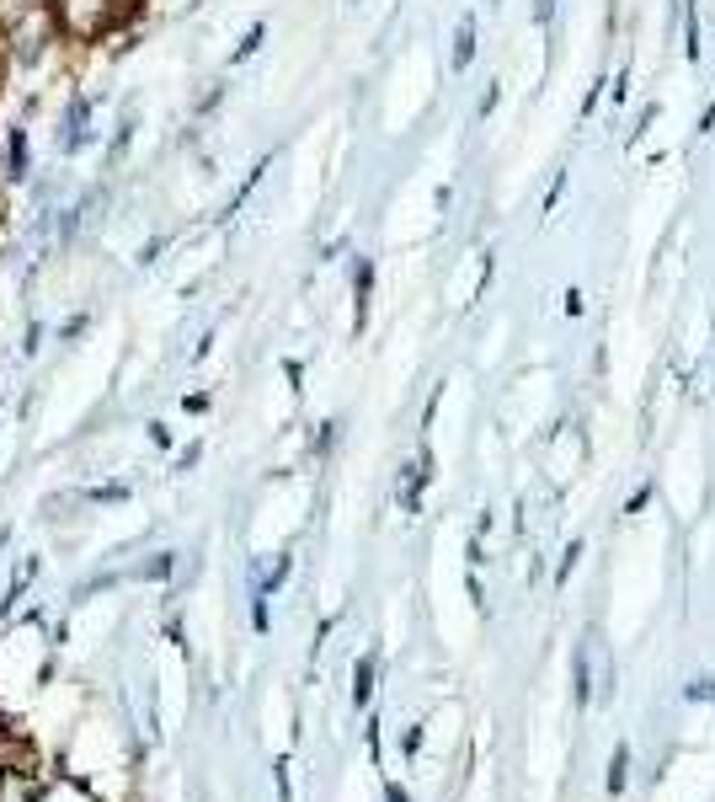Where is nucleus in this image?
I'll return each mask as SVG.
<instances>
[{"instance_id": "obj_2", "label": "nucleus", "mask_w": 715, "mask_h": 802, "mask_svg": "<svg viewBox=\"0 0 715 802\" xmlns=\"http://www.w3.org/2000/svg\"><path fill=\"white\" fill-rule=\"evenodd\" d=\"M91 96H70L64 107V134H60V155H75L81 145H91Z\"/></svg>"}, {"instance_id": "obj_1", "label": "nucleus", "mask_w": 715, "mask_h": 802, "mask_svg": "<svg viewBox=\"0 0 715 802\" xmlns=\"http://www.w3.org/2000/svg\"><path fill=\"white\" fill-rule=\"evenodd\" d=\"M134 11L139 0H43L54 38H70V43H102L107 32L128 28Z\"/></svg>"}, {"instance_id": "obj_3", "label": "nucleus", "mask_w": 715, "mask_h": 802, "mask_svg": "<svg viewBox=\"0 0 715 802\" xmlns=\"http://www.w3.org/2000/svg\"><path fill=\"white\" fill-rule=\"evenodd\" d=\"M6 177H11V183L28 177V128H11V134H6Z\"/></svg>"}, {"instance_id": "obj_8", "label": "nucleus", "mask_w": 715, "mask_h": 802, "mask_svg": "<svg viewBox=\"0 0 715 802\" xmlns=\"http://www.w3.org/2000/svg\"><path fill=\"white\" fill-rule=\"evenodd\" d=\"M369 679H374V658H363V664H357V685H353L357 701H369Z\"/></svg>"}, {"instance_id": "obj_4", "label": "nucleus", "mask_w": 715, "mask_h": 802, "mask_svg": "<svg viewBox=\"0 0 715 802\" xmlns=\"http://www.w3.org/2000/svg\"><path fill=\"white\" fill-rule=\"evenodd\" d=\"M17 760H28V743H22L11 728H6V722H0V771H6V765H17Z\"/></svg>"}, {"instance_id": "obj_6", "label": "nucleus", "mask_w": 715, "mask_h": 802, "mask_svg": "<svg viewBox=\"0 0 715 802\" xmlns=\"http://www.w3.org/2000/svg\"><path fill=\"white\" fill-rule=\"evenodd\" d=\"M262 32H268V28L257 22V28H251V32H246V38H240V49H236V64H240V60H251V54H257V43H262Z\"/></svg>"}, {"instance_id": "obj_10", "label": "nucleus", "mask_w": 715, "mask_h": 802, "mask_svg": "<svg viewBox=\"0 0 715 802\" xmlns=\"http://www.w3.org/2000/svg\"><path fill=\"white\" fill-rule=\"evenodd\" d=\"M91 503H118V497H128V487H118V482H113V487H91Z\"/></svg>"}, {"instance_id": "obj_11", "label": "nucleus", "mask_w": 715, "mask_h": 802, "mask_svg": "<svg viewBox=\"0 0 715 802\" xmlns=\"http://www.w3.org/2000/svg\"><path fill=\"white\" fill-rule=\"evenodd\" d=\"M688 696H694V701H700V696H705V701H715V679H694V685H688Z\"/></svg>"}, {"instance_id": "obj_7", "label": "nucleus", "mask_w": 715, "mask_h": 802, "mask_svg": "<svg viewBox=\"0 0 715 802\" xmlns=\"http://www.w3.org/2000/svg\"><path fill=\"white\" fill-rule=\"evenodd\" d=\"M363 310H369V263H357V327H363Z\"/></svg>"}, {"instance_id": "obj_13", "label": "nucleus", "mask_w": 715, "mask_h": 802, "mask_svg": "<svg viewBox=\"0 0 715 802\" xmlns=\"http://www.w3.org/2000/svg\"><path fill=\"white\" fill-rule=\"evenodd\" d=\"M0 552H6V529H0Z\"/></svg>"}, {"instance_id": "obj_12", "label": "nucleus", "mask_w": 715, "mask_h": 802, "mask_svg": "<svg viewBox=\"0 0 715 802\" xmlns=\"http://www.w3.org/2000/svg\"><path fill=\"white\" fill-rule=\"evenodd\" d=\"M550 6H556V0H539V22H550Z\"/></svg>"}, {"instance_id": "obj_14", "label": "nucleus", "mask_w": 715, "mask_h": 802, "mask_svg": "<svg viewBox=\"0 0 715 802\" xmlns=\"http://www.w3.org/2000/svg\"><path fill=\"white\" fill-rule=\"evenodd\" d=\"M0 215H6V209H0Z\"/></svg>"}, {"instance_id": "obj_5", "label": "nucleus", "mask_w": 715, "mask_h": 802, "mask_svg": "<svg viewBox=\"0 0 715 802\" xmlns=\"http://www.w3.org/2000/svg\"><path fill=\"white\" fill-rule=\"evenodd\" d=\"M470 54H476V28L465 22V28H459V43H454V64L465 70V64H470Z\"/></svg>"}, {"instance_id": "obj_9", "label": "nucleus", "mask_w": 715, "mask_h": 802, "mask_svg": "<svg viewBox=\"0 0 715 802\" xmlns=\"http://www.w3.org/2000/svg\"><path fill=\"white\" fill-rule=\"evenodd\" d=\"M625 765H630V754L625 749H614V765H609V786H614V792L625 786Z\"/></svg>"}]
</instances>
